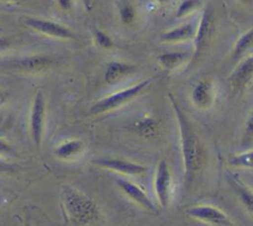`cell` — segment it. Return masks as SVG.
Listing matches in <instances>:
<instances>
[{"mask_svg":"<svg viewBox=\"0 0 253 226\" xmlns=\"http://www.w3.org/2000/svg\"><path fill=\"white\" fill-rule=\"evenodd\" d=\"M168 98L174 112L179 131L185 185H190L204 166L205 152L192 122L183 111L174 95L172 93H168Z\"/></svg>","mask_w":253,"mask_h":226,"instance_id":"6da1fadb","label":"cell"},{"mask_svg":"<svg viewBox=\"0 0 253 226\" xmlns=\"http://www.w3.org/2000/svg\"><path fill=\"white\" fill-rule=\"evenodd\" d=\"M60 205L65 218L75 226H87L100 217L97 202L73 185H62Z\"/></svg>","mask_w":253,"mask_h":226,"instance_id":"7a4b0ae2","label":"cell"},{"mask_svg":"<svg viewBox=\"0 0 253 226\" xmlns=\"http://www.w3.org/2000/svg\"><path fill=\"white\" fill-rule=\"evenodd\" d=\"M154 80V77H147L131 86L113 92L95 102L90 110L91 115H101L115 111L139 96Z\"/></svg>","mask_w":253,"mask_h":226,"instance_id":"3957f363","label":"cell"},{"mask_svg":"<svg viewBox=\"0 0 253 226\" xmlns=\"http://www.w3.org/2000/svg\"><path fill=\"white\" fill-rule=\"evenodd\" d=\"M153 189L159 209H168L173 194V178L170 167L164 159L160 160L156 166L153 176Z\"/></svg>","mask_w":253,"mask_h":226,"instance_id":"277c9868","label":"cell"},{"mask_svg":"<svg viewBox=\"0 0 253 226\" xmlns=\"http://www.w3.org/2000/svg\"><path fill=\"white\" fill-rule=\"evenodd\" d=\"M46 116V103L45 97L42 91L39 90L35 94L33 104L30 111L29 117V127L30 133L34 145L39 149L42 145L44 125Z\"/></svg>","mask_w":253,"mask_h":226,"instance_id":"5b68a950","label":"cell"},{"mask_svg":"<svg viewBox=\"0 0 253 226\" xmlns=\"http://www.w3.org/2000/svg\"><path fill=\"white\" fill-rule=\"evenodd\" d=\"M23 23L29 28L51 38L77 40L76 34L70 28L51 20L37 17H25L23 18Z\"/></svg>","mask_w":253,"mask_h":226,"instance_id":"8992f818","label":"cell"},{"mask_svg":"<svg viewBox=\"0 0 253 226\" xmlns=\"http://www.w3.org/2000/svg\"><path fill=\"white\" fill-rule=\"evenodd\" d=\"M115 181L122 192L135 204L152 214L159 213L160 209L158 205L154 203L147 192L138 184L125 177H116Z\"/></svg>","mask_w":253,"mask_h":226,"instance_id":"52a82bcc","label":"cell"},{"mask_svg":"<svg viewBox=\"0 0 253 226\" xmlns=\"http://www.w3.org/2000/svg\"><path fill=\"white\" fill-rule=\"evenodd\" d=\"M185 213L190 218L215 225V226H233L229 217L219 208L211 204H195L186 208Z\"/></svg>","mask_w":253,"mask_h":226,"instance_id":"ba28073f","label":"cell"},{"mask_svg":"<svg viewBox=\"0 0 253 226\" xmlns=\"http://www.w3.org/2000/svg\"><path fill=\"white\" fill-rule=\"evenodd\" d=\"M214 31V18L211 9L206 8L199 20L196 27V33L194 36V51L193 59L197 58L208 48L212 38Z\"/></svg>","mask_w":253,"mask_h":226,"instance_id":"9c48e42d","label":"cell"},{"mask_svg":"<svg viewBox=\"0 0 253 226\" xmlns=\"http://www.w3.org/2000/svg\"><path fill=\"white\" fill-rule=\"evenodd\" d=\"M92 163L101 169L114 171L122 175L136 176L145 173L147 170V168L141 164L120 158H97L94 159Z\"/></svg>","mask_w":253,"mask_h":226,"instance_id":"30bf717a","label":"cell"},{"mask_svg":"<svg viewBox=\"0 0 253 226\" xmlns=\"http://www.w3.org/2000/svg\"><path fill=\"white\" fill-rule=\"evenodd\" d=\"M215 86L213 81L210 78H202L197 81L190 94L193 105L203 111L212 107L215 101Z\"/></svg>","mask_w":253,"mask_h":226,"instance_id":"8fae6325","label":"cell"},{"mask_svg":"<svg viewBox=\"0 0 253 226\" xmlns=\"http://www.w3.org/2000/svg\"><path fill=\"white\" fill-rule=\"evenodd\" d=\"M253 78V53L244 56L230 72L228 85L232 92L244 90Z\"/></svg>","mask_w":253,"mask_h":226,"instance_id":"7c38bea8","label":"cell"},{"mask_svg":"<svg viewBox=\"0 0 253 226\" xmlns=\"http://www.w3.org/2000/svg\"><path fill=\"white\" fill-rule=\"evenodd\" d=\"M54 59L49 56L31 55L9 61V66L24 72H39L50 67Z\"/></svg>","mask_w":253,"mask_h":226,"instance_id":"4fadbf2b","label":"cell"},{"mask_svg":"<svg viewBox=\"0 0 253 226\" xmlns=\"http://www.w3.org/2000/svg\"><path fill=\"white\" fill-rule=\"evenodd\" d=\"M197 25L189 22L165 31L159 37V42L164 44H179L194 39Z\"/></svg>","mask_w":253,"mask_h":226,"instance_id":"5bb4252c","label":"cell"},{"mask_svg":"<svg viewBox=\"0 0 253 226\" xmlns=\"http://www.w3.org/2000/svg\"><path fill=\"white\" fill-rule=\"evenodd\" d=\"M193 59V53L191 52H181V51H174V52H165L157 56L156 60L157 63L166 71L172 72L183 65H185L188 61Z\"/></svg>","mask_w":253,"mask_h":226,"instance_id":"9a60e30c","label":"cell"},{"mask_svg":"<svg viewBox=\"0 0 253 226\" xmlns=\"http://www.w3.org/2000/svg\"><path fill=\"white\" fill-rule=\"evenodd\" d=\"M227 180L243 207L253 215V188L231 172L227 174Z\"/></svg>","mask_w":253,"mask_h":226,"instance_id":"2e32d148","label":"cell"},{"mask_svg":"<svg viewBox=\"0 0 253 226\" xmlns=\"http://www.w3.org/2000/svg\"><path fill=\"white\" fill-rule=\"evenodd\" d=\"M135 71L136 67L131 63L121 60H111L106 66L104 79L108 84L112 85L118 83L123 78L132 74Z\"/></svg>","mask_w":253,"mask_h":226,"instance_id":"e0dca14e","label":"cell"},{"mask_svg":"<svg viewBox=\"0 0 253 226\" xmlns=\"http://www.w3.org/2000/svg\"><path fill=\"white\" fill-rule=\"evenodd\" d=\"M85 144L80 139H69L60 143L54 150V156L61 161H72L83 154Z\"/></svg>","mask_w":253,"mask_h":226,"instance_id":"ac0fdd59","label":"cell"},{"mask_svg":"<svg viewBox=\"0 0 253 226\" xmlns=\"http://www.w3.org/2000/svg\"><path fill=\"white\" fill-rule=\"evenodd\" d=\"M131 130L139 136L145 138L152 137L158 131V122L155 118L145 115L132 122Z\"/></svg>","mask_w":253,"mask_h":226,"instance_id":"d6986e66","label":"cell"},{"mask_svg":"<svg viewBox=\"0 0 253 226\" xmlns=\"http://www.w3.org/2000/svg\"><path fill=\"white\" fill-rule=\"evenodd\" d=\"M227 163L233 169L253 170V149H245L242 152L231 155Z\"/></svg>","mask_w":253,"mask_h":226,"instance_id":"ffe728a7","label":"cell"},{"mask_svg":"<svg viewBox=\"0 0 253 226\" xmlns=\"http://www.w3.org/2000/svg\"><path fill=\"white\" fill-rule=\"evenodd\" d=\"M253 46V27L245 31L239 38L236 40L233 50H232V58L238 59L248 52V50Z\"/></svg>","mask_w":253,"mask_h":226,"instance_id":"44dd1931","label":"cell"},{"mask_svg":"<svg viewBox=\"0 0 253 226\" xmlns=\"http://www.w3.org/2000/svg\"><path fill=\"white\" fill-rule=\"evenodd\" d=\"M118 13L121 22L126 26H130L134 23L136 18V12L129 0L118 1Z\"/></svg>","mask_w":253,"mask_h":226,"instance_id":"7402d4cb","label":"cell"},{"mask_svg":"<svg viewBox=\"0 0 253 226\" xmlns=\"http://www.w3.org/2000/svg\"><path fill=\"white\" fill-rule=\"evenodd\" d=\"M201 6H202L201 0H183L177 8L175 17L177 19L185 18L186 16H189L192 13L196 12Z\"/></svg>","mask_w":253,"mask_h":226,"instance_id":"603a6c76","label":"cell"},{"mask_svg":"<svg viewBox=\"0 0 253 226\" xmlns=\"http://www.w3.org/2000/svg\"><path fill=\"white\" fill-rule=\"evenodd\" d=\"M252 143H253V108L249 112L245 120L241 141H240V144L244 149L249 147Z\"/></svg>","mask_w":253,"mask_h":226,"instance_id":"cb8c5ba5","label":"cell"},{"mask_svg":"<svg viewBox=\"0 0 253 226\" xmlns=\"http://www.w3.org/2000/svg\"><path fill=\"white\" fill-rule=\"evenodd\" d=\"M93 37L95 40V43L98 47H100L101 49H105V50H110L114 47V42L112 40V38L105 33L104 31H102L99 28H94L93 29Z\"/></svg>","mask_w":253,"mask_h":226,"instance_id":"d4e9b609","label":"cell"},{"mask_svg":"<svg viewBox=\"0 0 253 226\" xmlns=\"http://www.w3.org/2000/svg\"><path fill=\"white\" fill-rule=\"evenodd\" d=\"M15 156V151L12 145L3 138H0V158L13 157Z\"/></svg>","mask_w":253,"mask_h":226,"instance_id":"484cf974","label":"cell"},{"mask_svg":"<svg viewBox=\"0 0 253 226\" xmlns=\"http://www.w3.org/2000/svg\"><path fill=\"white\" fill-rule=\"evenodd\" d=\"M17 170V167L11 163H8L3 158H0V174L14 173Z\"/></svg>","mask_w":253,"mask_h":226,"instance_id":"4316f807","label":"cell"},{"mask_svg":"<svg viewBox=\"0 0 253 226\" xmlns=\"http://www.w3.org/2000/svg\"><path fill=\"white\" fill-rule=\"evenodd\" d=\"M12 40L7 37H0V53L8 50L12 46Z\"/></svg>","mask_w":253,"mask_h":226,"instance_id":"83f0119b","label":"cell"},{"mask_svg":"<svg viewBox=\"0 0 253 226\" xmlns=\"http://www.w3.org/2000/svg\"><path fill=\"white\" fill-rule=\"evenodd\" d=\"M57 1H58L60 8L65 11L70 10L73 6V0H57Z\"/></svg>","mask_w":253,"mask_h":226,"instance_id":"f1b7e54d","label":"cell"},{"mask_svg":"<svg viewBox=\"0 0 253 226\" xmlns=\"http://www.w3.org/2000/svg\"><path fill=\"white\" fill-rule=\"evenodd\" d=\"M6 98H7L6 93L0 89V107L6 102Z\"/></svg>","mask_w":253,"mask_h":226,"instance_id":"f546056e","label":"cell"},{"mask_svg":"<svg viewBox=\"0 0 253 226\" xmlns=\"http://www.w3.org/2000/svg\"><path fill=\"white\" fill-rule=\"evenodd\" d=\"M83 2H84L85 8L88 11H90L92 9V6H93V0H83Z\"/></svg>","mask_w":253,"mask_h":226,"instance_id":"4dcf8cb0","label":"cell"},{"mask_svg":"<svg viewBox=\"0 0 253 226\" xmlns=\"http://www.w3.org/2000/svg\"><path fill=\"white\" fill-rule=\"evenodd\" d=\"M239 1L246 5H253V0H239Z\"/></svg>","mask_w":253,"mask_h":226,"instance_id":"1f68e13d","label":"cell"},{"mask_svg":"<svg viewBox=\"0 0 253 226\" xmlns=\"http://www.w3.org/2000/svg\"><path fill=\"white\" fill-rule=\"evenodd\" d=\"M158 2H164V1H166V0H157Z\"/></svg>","mask_w":253,"mask_h":226,"instance_id":"d6a6232c","label":"cell"}]
</instances>
